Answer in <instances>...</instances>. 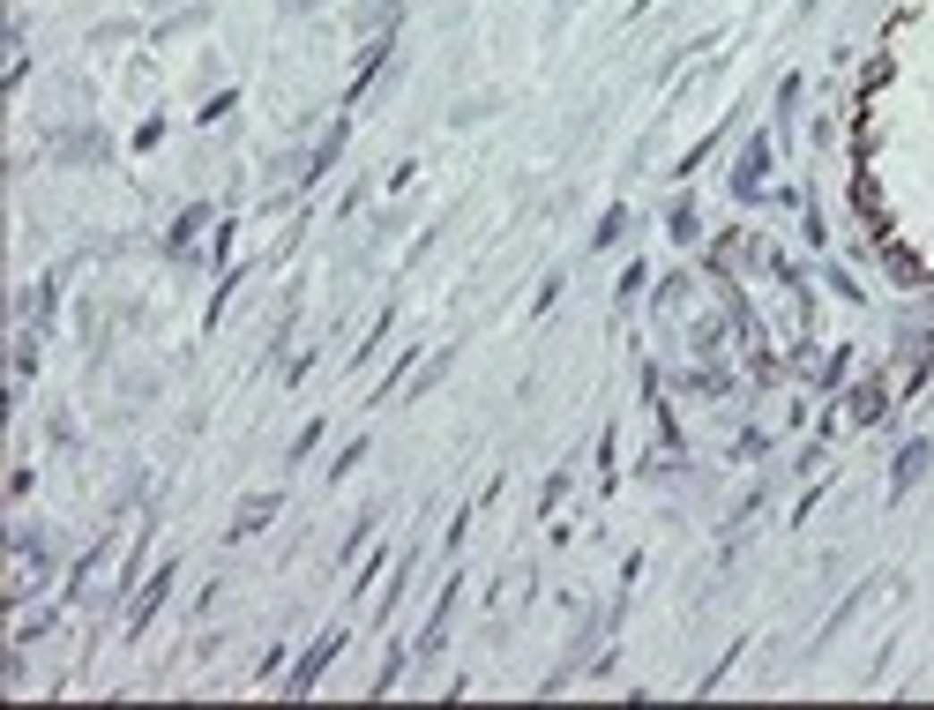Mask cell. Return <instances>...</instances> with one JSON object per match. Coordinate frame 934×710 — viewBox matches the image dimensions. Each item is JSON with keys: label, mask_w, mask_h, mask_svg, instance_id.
I'll return each mask as SVG.
<instances>
[{"label": "cell", "mask_w": 934, "mask_h": 710, "mask_svg": "<svg viewBox=\"0 0 934 710\" xmlns=\"http://www.w3.org/2000/svg\"><path fill=\"white\" fill-rule=\"evenodd\" d=\"M336 643H344V629H329V636H322V643H314V651L300 658V673H292V696H307V688H314V680H322V665L336 658Z\"/></svg>", "instance_id": "6da1fadb"}, {"label": "cell", "mask_w": 934, "mask_h": 710, "mask_svg": "<svg viewBox=\"0 0 934 710\" xmlns=\"http://www.w3.org/2000/svg\"><path fill=\"white\" fill-rule=\"evenodd\" d=\"M927 464H934V442H927V434H920V442H904V449H897V464H889L897 494H904V486H920V471H927Z\"/></svg>", "instance_id": "7a4b0ae2"}, {"label": "cell", "mask_w": 934, "mask_h": 710, "mask_svg": "<svg viewBox=\"0 0 934 710\" xmlns=\"http://www.w3.org/2000/svg\"><path fill=\"white\" fill-rule=\"evenodd\" d=\"M762 165H770V142H755V150L740 157V173H733V195H762V187H755V180H762Z\"/></svg>", "instance_id": "3957f363"}, {"label": "cell", "mask_w": 934, "mask_h": 710, "mask_svg": "<svg viewBox=\"0 0 934 710\" xmlns=\"http://www.w3.org/2000/svg\"><path fill=\"white\" fill-rule=\"evenodd\" d=\"M269 516H277V494H262V501H247L240 516H232V538H247V531H262Z\"/></svg>", "instance_id": "277c9868"}, {"label": "cell", "mask_w": 934, "mask_h": 710, "mask_svg": "<svg viewBox=\"0 0 934 710\" xmlns=\"http://www.w3.org/2000/svg\"><path fill=\"white\" fill-rule=\"evenodd\" d=\"M621 232H628V210H606V217H599V247H613Z\"/></svg>", "instance_id": "5b68a950"}]
</instances>
